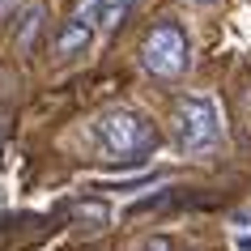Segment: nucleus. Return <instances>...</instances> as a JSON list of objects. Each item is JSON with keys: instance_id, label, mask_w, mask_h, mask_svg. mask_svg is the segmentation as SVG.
<instances>
[{"instance_id": "1", "label": "nucleus", "mask_w": 251, "mask_h": 251, "mask_svg": "<svg viewBox=\"0 0 251 251\" xmlns=\"http://www.w3.org/2000/svg\"><path fill=\"white\" fill-rule=\"evenodd\" d=\"M94 136L111 162H145L153 149L162 145V132L153 128V119L132 111V106H111L94 119Z\"/></svg>"}, {"instance_id": "2", "label": "nucleus", "mask_w": 251, "mask_h": 251, "mask_svg": "<svg viewBox=\"0 0 251 251\" xmlns=\"http://www.w3.org/2000/svg\"><path fill=\"white\" fill-rule=\"evenodd\" d=\"M171 132L183 153H213L222 145V119L204 94H179L171 102Z\"/></svg>"}, {"instance_id": "3", "label": "nucleus", "mask_w": 251, "mask_h": 251, "mask_svg": "<svg viewBox=\"0 0 251 251\" xmlns=\"http://www.w3.org/2000/svg\"><path fill=\"white\" fill-rule=\"evenodd\" d=\"M141 64H145L149 77H158V81H175V77L187 73V64H192V43H187L183 26L175 17H158L145 30V39H141Z\"/></svg>"}, {"instance_id": "4", "label": "nucleus", "mask_w": 251, "mask_h": 251, "mask_svg": "<svg viewBox=\"0 0 251 251\" xmlns=\"http://www.w3.org/2000/svg\"><path fill=\"white\" fill-rule=\"evenodd\" d=\"M90 43H94V26H85V22H64L60 34H55V43H51V55L55 60H73V55H81Z\"/></svg>"}, {"instance_id": "5", "label": "nucleus", "mask_w": 251, "mask_h": 251, "mask_svg": "<svg viewBox=\"0 0 251 251\" xmlns=\"http://www.w3.org/2000/svg\"><path fill=\"white\" fill-rule=\"evenodd\" d=\"M43 22H47V9H43L39 0L22 9V22H17V51L22 55H34V43L43 34Z\"/></svg>"}, {"instance_id": "6", "label": "nucleus", "mask_w": 251, "mask_h": 251, "mask_svg": "<svg viewBox=\"0 0 251 251\" xmlns=\"http://www.w3.org/2000/svg\"><path fill=\"white\" fill-rule=\"evenodd\" d=\"M136 9V0H102V13H98V30L102 34H115L124 26V17Z\"/></svg>"}, {"instance_id": "7", "label": "nucleus", "mask_w": 251, "mask_h": 251, "mask_svg": "<svg viewBox=\"0 0 251 251\" xmlns=\"http://www.w3.org/2000/svg\"><path fill=\"white\" fill-rule=\"evenodd\" d=\"M68 213L73 217H85V222H98V226L111 222V209H106L102 200H77V204H68Z\"/></svg>"}, {"instance_id": "8", "label": "nucleus", "mask_w": 251, "mask_h": 251, "mask_svg": "<svg viewBox=\"0 0 251 251\" xmlns=\"http://www.w3.org/2000/svg\"><path fill=\"white\" fill-rule=\"evenodd\" d=\"M98 13H102V0H73V9H68V22H85V26L98 30Z\"/></svg>"}, {"instance_id": "9", "label": "nucleus", "mask_w": 251, "mask_h": 251, "mask_svg": "<svg viewBox=\"0 0 251 251\" xmlns=\"http://www.w3.org/2000/svg\"><path fill=\"white\" fill-rule=\"evenodd\" d=\"M141 251H179V247H175L166 234H153V238H145V247H141Z\"/></svg>"}, {"instance_id": "10", "label": "nucleus", "mask_w": 251, "mask_h": 251, "mask_svg": "<svg viewBox=\"0 0 251 251\" xmlns=\"http://www.w3.org/2000/svg\"><path fill=\"white\" fill-rule=\"evenodd\" d=\"M13 9H17V0H0V22H9V17H13Z\"/></svg>"}, {"instance_id": "11", "label": "nucleus", "mask_w": 251, "mask_h": 251, "mask_svg": "<svg viewBox=\"0 0 251 251\" xmlns=\"http://www.w3.org/2000/svg\"><path fill=\"white\" fill-rule=\"evenodd\" d=\"M238 251H251V238H247V234L238 238Z\"/></svg>"}, {"instance_id": "12", "label": "nucleus", "mask_w": 251, "mask_h": 251, "mask_svg": "<svg viewBox=\"0 0 251 251\" xmlns=\"http://www.w3.org/2000/svg\"><path fill=\"white\" fill-rule=\"evenodd\" d=\"M200 4H209V0H200Z\"/></svg>"}]
</instances>
